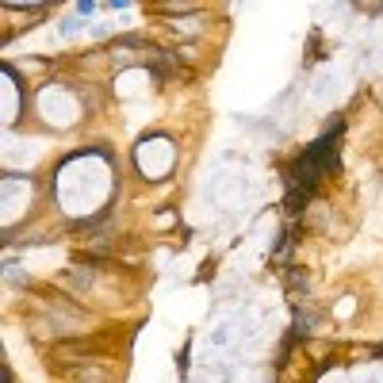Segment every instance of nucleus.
Returning a JSON list of instances; mask_svg holds the SVG:
<instances>
[{
    "instance_id": "f257e3e1",
    "label": "nucleus",
    "mask_w": 383,
    "mask_h": 383,
    "mask_svg": "<svg viewBox=\"0 0 383 383\" xmlns=\"http://www.w3.org/2000/svg\"><path fill=\"white\" fill-rule=\"evenodd\" d=\"M234 342H238V330H234V326H215V330H207L211 349H230Z\"/></svg>"
},
{
    "instance_id": "f03ea898",
    "label": "nucleus",
    "mask_w": 383,
    "mask_h": 383,
    "mask_svg": "<svg viewBox=\"0 0 383 383\" xmlns=\"http://www.w3.org/2000/svg\"><path fill=\"white\" fill-rule=\"evenodd\" d=\"M81 383H108V375L96 372V368H84V372H81Z\"/></svg>"
}]
</instances>
